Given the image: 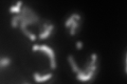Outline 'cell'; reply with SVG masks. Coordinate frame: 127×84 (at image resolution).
I'll use <instances>...</instances> for the list:
<instances>
[{
	"label": "cell",
	"mask_w": 127,
	"mask_h": 84,
	"mask_svg": "<svg viewBox=\"0 0 127 84\" xmlns=\"http://www.w3.org/2000/svg\"><path fill=\"white\" fill-rule=\"evenodd\" d=\"M79 16L78 14H73L71 17L69 18V20H67V22H66V26L68 27V29L70 30V33L71 35H75V32H76L77 30V27L79 26Z\"/></svg>",
	"instance_id": "7a4b0ae2"
},
{
	"label": "cell",
	"mask_w": 127,
	"mask_h": 84,
	"mask_svg": "<svg viewBox=\"0 0 127 84\" xmlns=\"http://www.w3.org/2000/svg\"><path fill=\"white\" fill-rule=\"evenodd\" d=\"M51 77H52V75H46V76H40V75H38V74H35L34 75V78L36 81L38 82H43V81H47L48 79H50Z\"/></svg>",
	"instance_id": "3957f363"
},
{
	"label": "cell",
	"mask_w": 127,
	"mask_h": 84,
	"mask_svg": "<svg viewBox=\"0 0 127 84\" xmlns=\"http://www.w3.org/2000/svg\"><path fill=\"white\" fill-rule=\"evenodd\" d=\"M33 50L34 51L40 50V51H42V53H45L48 56V57H49V59H50L52 68H55V57H54V53H53V50H51L50 47H48L46 45H35V46H33Z\"/></svg>",
	"instance_id": "6da1fadb"
}]
</instances>
